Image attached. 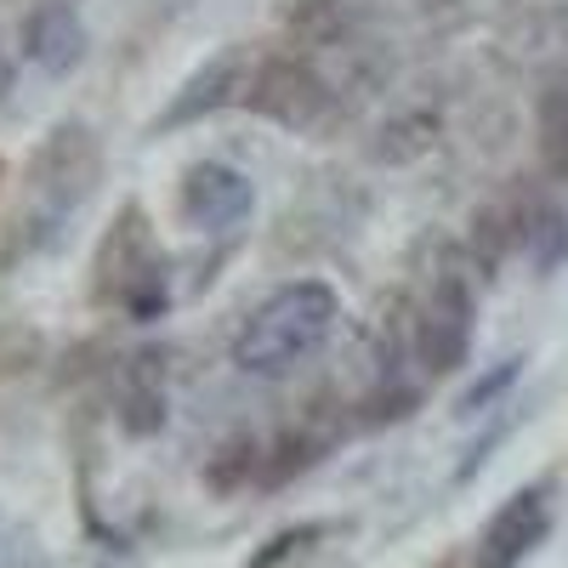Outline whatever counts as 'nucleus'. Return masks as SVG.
Segmentation results:
<instances>
[{
  "mask_svg": "<svg viewBox=\"0 0 568 568\" xmlns=\"http://www.w3.org/2000/svg\"><path fill=\"white\" fill-rule=\"evenodd\" d=\"M336 318H342V296L329 291L324 278H296V284H284V291H273L240 324L233 364L245 375H262V382H278V375H291L296 364H307L329 342Z\"/></svg>",
  "mask_w": 568,
  "mask_h": 568,
  "instance_id": "1",
  "label": "nucleus"
},
{
  "mask_svg": "<svg viewBox=\"0 0 568 568\" xmlns=\"http://www.w3.org/2000/svg\"><path fill=\"white\" fill-rule=\"evenodd\" d=\"M98 296L103 302H120L131 318H160L165 313V256L154 251L149 240V222L131 205L120 216V227L103 240L98 251Z\"/></svg>",
  "mask_w": 568,
  "mask_h": 568,
  "instance_id": "2",
  "label": "nucleus"
},
{
  "mask_svg": "<svg viewBox=\"0 0 568 568\" xmlns=\"http://www.w3.org/2000/svg\"><path fill=\"white\" fill-rule=\"evenodd\" d=\"M245 109L273 120V125H291V131H318L329 114H336V91H329V80L307 58L278 52V58L251 63Z\"/></svg>",
  "mask_w": 568,
  "mask_h": 568,
  "instance_id": "3",
  "label": "nucleus"
},
{
  "mask_svg": "<svg viewBox=\"0 0 568 568\" xmlns=\"http://www.w3.org/2000/svg\"><path fill=\"white\" fill-rule=\"evenodd\" d=\"M471 318H478V302H471V284L444 267L433 273V284H426V296L415 307V358L426 375H449L466 364L471 353Z\"/></svg>",
  "mask_w": 568,
  "mask_h": 568,
  "instance_id": "4",
  "label": "nucleus"
},
{
  "mask_svg": "<svg viewBox=\"0 0 568 568\" xmlns=\"http://www.w3.org/2000/svg\"><path fill=\"white\" fill-rule=\"evenodd\" d=\"M98 171H103V149H98V136H91V125L80 120H63L52 136L40 142V154H34V200H40V216L45 222H58L69 216L91 187H98Z\"/></svg>",
  "mask_w": 568,
  "mask_h": 568,
  "instance_id": "5",
  "label": "nucleus"
},
{
  "mask_svg": "<svg viewBox=\"0 0 568 568\" xmlns=\"http://www.w3.org/2000/svg\"><path fill=\"white\" fill-rule=\"evenodd\" d=\"M256 211V187L245 171H233L222 160H205L182 176V194H176V216L182 227H194V233H227V227H240L245 216Z\"/></svg>",
  "mask_w": 568,
  "mask_h": 568,
  "instance_id": "6",
  "label": "nucleus"
},
{
  "mask_svg": "<svg viewBox=\"0 0 568 568\" xmlns=\"http://www.w3.org/2000/svg\"><path fill=\"white\" fill-rule=\"evenodd\" d=\"M245 85H251V58L240 52V45H227V52H216L205 69H194L182 80L171 109L154 120V136L160 131H182V125H194V120L227 109V103H245Z\"/></svg>",
  "mask_w": 568,
  "mask_h": 568,
  "instance_id": "7",
  "label": "nucleus"
},
{
  "mask_svg": "<svg viewBox=\"0 0 568 568\" xmlns=\"http://www.w3.org/2000/svg\"><path fill=\"white\" fill-rule=\"evenodd\" d=\"M91 52V34H85V18L69 7V0H40V7L23 18V58L40 69V74H74Z\"/></svg>",
  "mask_w": 568,
  "mask_h": 568,
  "instance_id": "8",
  "label": "nucleus"
},
{
  "mask_svg": "<svg viewBox=\"0 0 568 568\" xmlns=\"http://www.w3.org/2000/svg\"><path fill=\"white\" fill-rule=\"evenodd\" d=\"M364 23L369 18H364L358 0H291V7H284V29H291V40L302 52H329V45L353 52Z\"/></svg>",
  "mask_w": 568,
  "mask_h": 568,
  "instance_id": "9",
  "label": "nucleus"
},
{
  "mask_svg": "<svg viewBox=\"0 0 568 568\" xmlns=\"http://www.w3.org/2000/svg\"><path fill=\"white\" fill-rule=\"evenodd\" d=\"M540 535H546V506H540V495L529 489V495H517V500L495 517V524H489V535H484V568H511Z\"/></svg>",
  "mask_w": 568,
  "mask_h": 568,
  "instance_id": "10",
  "label": "nucleus"
},
{
  "mask_svg": "<svg viewBox=\"0 0 568 568\" xmlns=\"http://www.w3.org/2000/svg\"><path fill=\"white\" fill-rule=\"evenodd\" d=\"M535 149L546 176L568 182V80H546L535 98Z\"/></svg>",
  "mask_w": 568,
  "mask_h": 568,
  "instance_id": "11",
  "label": "nucleus"
},
{
  "mask_svg": "<svg viewBox=\"0 0 568 568\" xmlns=\"http://www.w3.org/2000/svg\"><path fill=\"white\" fill-rule=\"evenodd\" d=\"M160 358L142 353L125 364V382H120V404H125V426L131 433H154V426L165 420V387H160Z\"/></svg>",
  "mask_w": 568,
  "mask_h": 568,
  "instance_id": "12",
  "label": "nucleus"
},
{
  "mask_svg": "<svg viewBox=\"0 0 568 568\" xmlns=\"http://www.w3.org/2000/svg\"><path fill=\"white\" fill-rule=\"evenodd\" d=\"M433 136H438V114H404L382 131V142H375V160H387V165H409L420 160L426 149H433Z\"/></svg>",
  "mask_w": 568,
  "mask_h": 568,
  "instance_id": "13",
  "label": "nucleus"
},
{
  "mask_svg": "<svg viewBox=\"0 0 568 568\" xmlns=\"http://www.w3.org/2000/svg\"><path fill=\"white\" fill-rule=\"evenodd\" d=\"M517 245H529L535 267L551 273V267L568 256V216H557V211H535V216H524V233H517Z\"/></svg>",
  "mask_w": 568,
  "mask_h": 568,
  "instance_id": "14",
  "label": "nucleus"
},
{
  "mask_svg": "<svg viewBox=\"0 0 568 568\" xmlns=\"http://www.w3.org/2000/svg\"><path fill=\"white\" fill-rule=\"evenodd\" d=\"M511 375H517V364H500V369L489 375L484 387H471V393H466V409H478V404H489V398H495V393H500V387L511 382Z\"/></svg>",
  "mask_w": 568,
  "mask_h": 568,
  "instance_id": "15",
  "label": "nucleus"
}]
</instances>
